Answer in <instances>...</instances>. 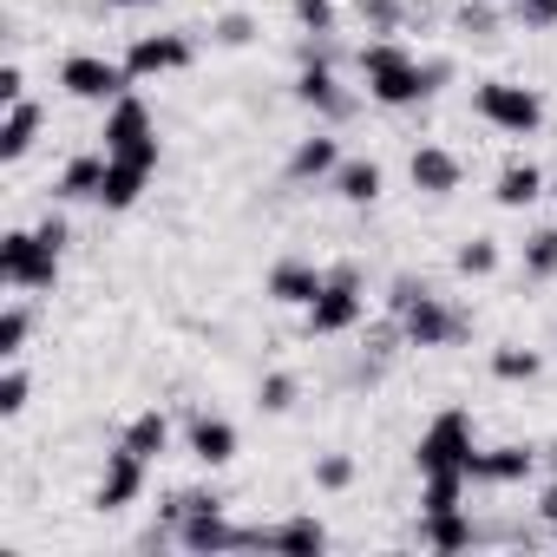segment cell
Listing matches in <instances>:
<instances>
[{"label": "cell", "instance_id": "cell-40", "mask_svg": "<svg viewBox=\"0 0 557 557\" xmlns=\"http://www.w3.org/2000/svg\"><path fill=\"white\" fill-rule=\"evenodd\" d=\"M537 511H544V518L557 524V485H544V498H537Z\"/></svg>", "mask_w": 557, "mask_h": 557}, {"label": "cell", "instance_id": "cell-30", "mask_svg": "<svg viewBox=\"0 0 557 557\" xmlns=\"http://www.w3.org/2000/svg\"><path fill=\"white\" fill-rule=\"evenodd\" d=\"M27 348V309H8V315H0V355H21Z\"/></svg>", "mask_w": 557, "mask_h": 557}, {"label": "cell", "instance_id": "cell-13", "mask_svg": "<svg viewBox=\"0 0 557 557\" xmlns=\"http://www.w3.org/2000/svg\"><path fill=\"white\" fill-rule=\"evenodd\" d=\"M531 466H537V453L531 446H492V453H472V479H485V485H518V479H531Z\"/></svg>", "mask_w": 557, "mask_h": 557}, {"label": "cell", "instance_id": "cell-11", "mask_svg": "<svg viewBox=\"0 0 557 557\" xmlns=\"http://www.w3.org/2000/svg\"><path fill=\"white\" fill-rule=\"evenodd\" d=\"M400 322H407V342H413V348H446V342L459 335V322H453V315H446V309H440L426 289H420V296L400 309Z\"/></svg>", "mask_w": 557, "mask_h": 557}, {"label": "cell", "instance_id": "cell-42", "mask_svg": "<svg viewBox=\"0 0 557 557\" xmlns=\"http://www.w3.org/2000/svg\"><path fill=\"white\" fill-rule=\"evenodd\" d=\"M550 190H557V184H550Z\"/></svg>", "mask_w": 557, "mask_h": 557}, {"label": "cell", "instance_id": "cell-36", "mask_svg": "<svg viewBox=\"0 0 557 557\" xmlns=\"http://www.w3.org/2000/svg\"><path fill=\"white\" fill-rule=\"evenodd\" d=\"M216 40H223V47H243V40H249V21H243V14L216 21Z\"/></svg>", "mask_w": 557, "mask_h": 557}, {"label": "cell", "instance_id": "cell-22", "mask_svg": "<svg viewBox=\"0 0 557 557\" xmlns=\"http://www.w3.org/2000/svg\"><path fill=\"white\" fill-rule=\"evenodd\" d=\"M106 190V158H73L60 171V197H99Z\"/></svg>", "mask_w": 557, "mask_h": 557}, {"label": "cell", "instance_id": "cell-41", "mask_svg": "<svg viewBox=\"0 0 557 557\" xmlns=\"http://www.w3.org/2000/svg\"><path fill=\"white\" fill-rule=\"evenodd\" d=\"M112 8H151V0H112Z\"/></svg>", "mask_w": 557, "mask_h": 557}, {"label": "cell", "instance_id": "cell-38", "mask_svg": "<svg viewBox=\"0 0 557 557\" xmlns=\"http://www.w3.org/2000/svg\"><path fill=\"white\" fill-rule=\"evenodd\" d=\"M40 243H53V249H66V223H60V216H47V223H40Z\"/></svg>", "mask_w": 557, "mask_h": 557}, {"label": "cell", "instance_id": "cell-24", "mask_svg": "<svg viewBox=\"0 0 557 557\" xmlns=\"http://www.w3.org/2000/svg\"><path fill=\"white\" fill-rule=\"evenodd\" d=\"M342 164V151H335V138H309L296 158H289V177H329Z\"/></svg>", "mask_w": 557, "mask_h": 557}, {"label": "cell", "instance_id": "cell-39", "mask_svg": "<svg viewBox=\"0 0 557 557\" xmlns=\"http://www.w3.org/2000/svg\"><path fill=\"white\" fill-rule=\"evenodd\" d=\"M361 14H374V21H394V0H361Z\"/></svg>", "mask_w": 557, "mask_h": 557}, {"label": "cell", "instance_id": "cell-18", "mask_svg": "<svg viewBox=\"0 0 557 557\" xmlns=\"http://www.w3.org/2000/svg\"><path fill=\"white\" fill-rule=\"evenodd\" d=\"M335 197H348V203H374V197H381V164H374V158H348V164H335Z\"/></svg>", "mask_w": 557, "mask_h": 557}, {"label": "cell", "instance_id": "cell-37", "mask_svg": "<svg viewBox=\"0 0 557 557\" xmlns=\"http://www.w3.org/2000/svg\"><path fill=\"white\" fill-rule=\"evenodd\" d=\"M0 99H8V106H14V99H27V79H21V66H0Z\"/></svg>", "mask_w": 557, "mask_h": 557}, {"label": "cell", "instance_id": "cell-34", "mask_svg": "<svg viewBox=\"0 0 557 557\" xmlns=\"http://www.w3.org/2000/svg\"><path fill=\"white\" fill-rule=\"evenodd\" d=\"M289 400H296V381H289V374H269V381H262V407H269V413H283Z\"/></svg>", "mask_w": 557, "mask_h": 557}, {"label": "cell", "instance_id": "cell-15", "mask_svg": "<svg viewBox=\"0 0 557 557\" xmlns=\"http://www.w3.org/2000/svg\"><path fill=\"white\" fill-rule=\"evenodd\" d=\"M145 177H151L145 158H106V190H99V203H106V210H132L138 190H145Z\"/></svg>", "mask_w": 557, "mask_h": 557}, {"label": "cell", "instance_id": "cell-6", "mask_svg": "<svg viewBox=\"0 0 557 557\" xmlns=\"http://www.w3.org/2000/svg\"><path fill=\"white\" fill-rule=\"evenodd\" d=\"M106 158H145V164H158V138H151L145 99H132V92L112 99V112H106Z\"/></svg>", "mask_w": 557, "mask_h": 557}, {"label": "cell", "instance_id": "cell-33", "mask_svg": "<svg viewBox=\"0 0 557 557\" xmlns=\"http://www.w3.org/2000/svg\"><path fill=\"white\" fill-rule=\"evenodd\" d=\"M296 21H302L309 34H329V27H335V8H329V0H296Z\"/></svg>", "mask_w": 557, "mask_h": 557}, {"label": "cell", "instance_id": "cell-20", "mask_svg": "<svg viewBox=\"0 0 557 557\" xmlns=\"http://www.w3.org/2000/svg\"><path fill=\"white\" fill-rule=\"evenodd\" d=\"M262 544H269V550H302V557H315V550L329 544V531H322L315 518H289V524L262 531Z\"/></svg>", "mask_w": 557, "mask_h": 557}, {"label": "cell", "instance_id": "cell-21", "mask_svg": "<svg viewBox=\"0 0 557 557\" xmlns=\"http://www.w3.org/2000/svg\"><path fill=\"white\" fill-rule=\"evenodd\" d=\"M537 190H544L537 164H505V171H498V203H505V210H524V203H537Z\"/></svg>", "mask_w": 557, "mask_h": 557}, {"label": "cell", "instance_id": "cell-7", "mask_svg": "<svg viewBox=\"0 0 557 557\" xmlns=\"http://www.w3.org/2000/svg\"><path fill=\"white\" fill-rule=\"evenodd\" d=\"M125 66H112V60H99V53H73L66 66H60V86L73 92V99H119L125 92Z\"/></svg>", "mask_w": 557, "mask_h": 557}, {"label": "cell", "instance_id": "cell-23", "mask_svg": "<svg viewBox=\"0 0 557 557\" xmlns=\"http://www.w3.org/2000/svg\"><path fill=\"white\" fill-rule=\"evenodd\" d=\"M164 440H171V426H164V413H138V420L125 426V446H132V453H138L145 466H151V459L164 453Z\"/></svg>", "mask_w": 557, "mask_h": 557}, {"label": "cell", "instance_id": "cell-3", "mask_svg": "<svg viewBox=\"0 0 557 557\" xmlns=\"http://www.w3.org/2000/svg\"><path fill=\"white\" fill-rule=\"evenodd\" d=\"M361 309H368L361 275H355V269H329L322 296L309 302V335H348V329L361 322Z\"/></svg>", "mask_w": 557, "mask_h": 557}, {"label": "cell", "instance_id": "cell-25", "mask_svg": "<svg viewBox=\"0 0 557 557\" xmlns=\"http://www.w3.org/2000/svg\"><path fill=\"white\" fill-rule=\"evenodd\" d=\"M459 492H466V472H426L420 511H459Z\"/></svg>", "mask_w": 557, "mask_h": 557}, {"label": "cell", "instance_id": "cell-2", "mask_svg": "<svg viewBox=\"0 0 557 557\" xmlns=\"http://www.w3.org/2000/svg\"><path fill=\"white\" fill-rule=\"evenodd\" d=\"M0 283L8 289H53L60 283V249L40 243V230H8L0 236Z\"/></svg>", "mask_w": 557, "mask_h": 557}, {"label": "cell", "instance_id": "cell-26", "mask_svg": "<svg viewBox=\"0 0 557 557\" xmlns=\"http://www.w3.org/2000/svg\"><path fill=\"white\" fill-rule=\"evenodd\" d=\"M296 92H302L309 106H322V112H342V92H335V73H329L322 60H315V66H309L302 79H296Z\"/></svg>", "mask_w": 557, "mask_h": 557}, {"label": "cell", "instance_id": "cell-5", "mask_svg": "<svg viewBox=\"0 0 557 557\" xmlns=\"http://www.w3.org/2000/svg\"><path fill=\"white\" fill-rule=\"evenodd\" d=\"M413 459H420V472H466V466H472V420H466L459 407L440 413V420L420 433V453H413ZM466 479H472V472H466Z\"/></svg>", "mask_w": 557, "mask_h": 557}, {"label": "cell", "instance_id": "cell-17", "mask_svg": "<svg viewBox=\"0 0 557 557\" xmlns=\"http://www.w3.org/2000/svg\"><path fill=\"white\" fill-rule=\"evenodd\" d=\"M34 132H40V106L34 99H14L8 106V125H0V158H8V164L27 158L34 151Z\"/></svg>", "mask_w": 557, "mask_h": 557}, {"label": "cell", "instance_id": "cell-32", "mask_svg": "<svg viewBox=\"0 0 557 557\" xmlns=\"http://www.w3.org/2000/svg\"><path fill=\"white\" fill-rule=\"evenodd\" d=\"M21 407H27V374H21V368H8V381H0V413L14 420Z\"/></svg>", "mask_w": 557, "mask_h": 557}, {"label": "cell", "instance_id": "cell-29", "mask_svg": "<svg viewBox=\"0 0 557 557\" xmlns=\"http://www.w3.org/2000/svg\"><path fill=\"white\" fill-rule=\"evenodd\" d=\"M524 269H531V275H557V230H537V236L524 243Z\"/></svg>", "mask_w": 557, "mask_h": 557}, {"label": "cell", "instance_id": "cell-35", "mask_svg": "<svg viewBox=\"0 0 557 557\" xmlns=\"http://www.w3.org/2000/svg\"><path fill=\"white\" fill-rule=\"evenodd\" d=\"M518 21L524 27H550L557 21V0H518Z\"/></svg>", "mask_w": 557, "mask_h": 557}, {"label": "cell", "instance_id": "cell-28", "mask_svg": "<svg viewBox=\"0 0 557 557\" xmlns=\"http://www.w3.org/2000/svg\"><path fill=\"white\" fill-rule=\"evenodd\" d=\"M453 262H459V275H492V269H498V243H492V236H472Z\"/></svg>", "mask_w": 557, "mask_h": 557}, {"label": "cell", "instance_id": "cell-4", "mask_svg": "<svg viewBox=\"0 0 557 557\" xmlns=\"http://www.w3.org/2000/svg\"><path fill=\"white\" fill-rule=\"evenodd\" d=\"M479 119H485V125H498V132H511V138H524V132H537V125H544V99H537L531 86L492 79V86H479Z\"/></svg>", "mask_w": 557, "mask_h": 557}, {"label": "cell", "instance_id": "cell-31", "mask_svg": "<svg viewBox=\"0 0 557 557\" xmlns=\"http://www.w3.org/2000/svg\"><path fill=\"white\" fill-rule=\"evenodd\" d=\"M355 479V459H342V453H329L322 466H315V485H329V492H342Z\"/></svg>", "mask_w": 557, "mask_h": 557}, {"label": "cell", "instance_id": "cell-1", "mask_svg": "<svg viewBox=\"0 0 557 557\" xmlns=\"http://www.w3.org/2000/svg\"><path fill=\"white\" fill-rule=\"evenodd\" d=\"M361 73H368V92H374L381 106H413V99L433 92V79H446V66H420V60H413L407 47H394V40L361 47Z\"/></svg>", "mask_w": 557, "mask_h": 557}, {"label": "cell", "instance_id": "cell-27", "mask_svg": "<svg viewBox=\"0 0 557 557\" xmlns=\"http://www.w3.org/2000/svg\"><path fill=\"white\" fill-rule=\"evenodd\" d=\"M537 368H544V361H537L531 348H498V355H492V374H498V381H537Z\"/></svg>", "mask_w": 557, "mask_h": 557}, {"label": "cell", "instance_id": "cell-10", "mask_svg": "<svg viewBox=\"0 0 557 557\" xmlns=\"http://www.w3.org/2000/svg\"><path fill=\"white\" fill-rule=\"evenodd\" d=\"M138 492H145V459H138L132 446H119V453L106 459V479H99L92 505H99V511H119V505H132Z\"/></svg>", "mask_w": 557, "mask_h": 557}, {"label": "cell", "instance_id": "cell-8", "mask_svg": "<svg viewBox=\"0 0 557 557\" xmlns=\"http://www.w3.org/2000/svg\"><path fill=\"white\" fill-rule=\"evenodd\" d=\"M177 544L184 550H236V544H262V531H230L216 505H197L177 518Z\"/></svg>", "mask_w": 557, "mask_h": 557}, {"label": "cell", "instance_id": "cell-12", "mask_svg": "<svg viewBox=\"0 0 557 557\" xmlns=\"http://www.w3.org/2000/svg\"><path fill=\"white\" fill-rule=\"evenodd\" d=\"M322 283H329V275H322L315 262H275V269H269V296L289 302V309H309V302L322 296Z\"/></svg>", "mask_w": 557, "mask_h": 557}, {"label": "cell", "instance_id": "cell-14", "mask_svg": "<svg viewBox=\"0 0 557 557\" xmlns=\"http://www.w3.org/2000/svg\"><path fill=\"white\" fill-rule=\"evenodd\" d=\"M407 177H413V190L446 197V190H459V158H453V151H440V145H420V151H413V164H407Z\"/></svg>", "mask_w": 557, "mask_h": 557}, {"label": "cell", "instance_id": "cell-19", "mask_svg": "<svg viewBox=\"0 0 557 557\" xmlns=\"http://www.w3.org/2000/svg\"><path fill=\"white\" fill-rule=\"evenodd\" d=\"M420 544L426 550H466L472 544V524L459 511H420Z\"/></svg>", "mask_w": 557, "mask_h": 557}, {"label": "cell", "instance_id": "cell-9", "mask_svg": "<svg viewBox=\"0 0 557 557\" xmlns=\"http://www.w3.org/2000/svg\"><path fill=\"white\" fill-rule=\"evenodd\" d=\"M177 66H190V40H177V34H145L125 53L132 79H158V73H177Z\"/></svg>", "mask_w": 557, "mask_h": 557}, {"label": "cell", "instance_id": "cell-16", "mask_svg": "<svg viewBox=\"0 0 557 557\" xmlns=\"http://www.w3.org/2000/svg\"><path fill=\"white\" fill-rule=\"evenodd\" d=\"M190 453H197L203 466H230V459H236V426L216 420V413H197V420H190Z\"/></svg>", "mask_w": 557, "mask_h": 557}]
</instances>
